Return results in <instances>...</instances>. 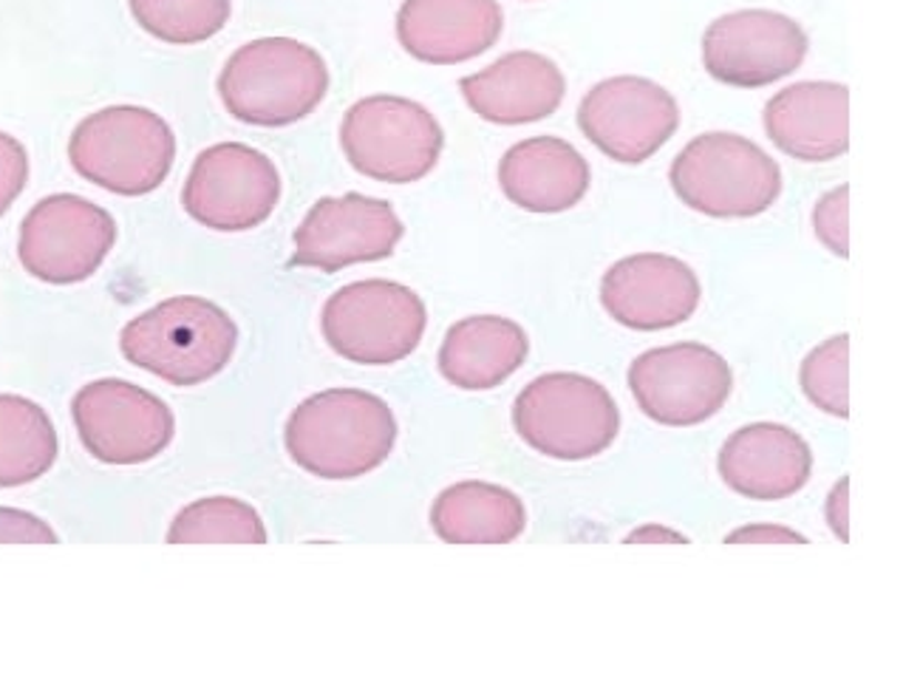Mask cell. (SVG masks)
<instances>
[{"label":"cell","mask_w":903,"mask_h":677,"mask_svg":"<svg viewBox=\"0 0 903 677\" xmlns=\"http://www.w3.org/2000/svg\"><path fill=\"white\" fill-rule=\"evenodd\" d=\"M808 32L771 9H742L717 18L702 34V65L731 89H764L804 63Z\"/></svg>","instance_id":"5bb4252c"},{"label":"cell","mask_w":903,"mask_h":677,"mask_svg":"<svg viewBox=\"0 0 903 677\" xmlns=\"http://www.w3.org/2000/svg\"><path fill=\"white\" fill-rule=\"evenodd\" d=\"M326 91V60L312 46L292 38L244 43L219 74V97L227 114L244 125H295L321 105Z\"/></svg>","instance_id":"3957f363"},{"label":"cell","mask_w":903,"mask_h":677,"mask_svg":"<svg viewBox=\"0 0 903 677\" xmlns=\"http://www.w3.org/2000/svg\"><path fill=\"white\" fill-rule=\"evenodd\" d=\"M824 519L841 545L850 542V476H841L824 499Z\"/></svg>","instance_id":"1f68e13d"},{"label":"cell","mask_w":903,"mask_h":677,"mask_svg":"<svg viewBox=\"0 0 903 677\" xmlns=\"http://www.w3.org/2000/svg\"><path fill=\"white\" fill-rule=\"evenodd\" d=\"M505 12L499 0H405L397 40L419 63L459 65L499 43Z\"/></svg>","instance_id":"ac0fdd59"},{"label":"cell","mask_w":903,"mask_h":677,"mask_svg":"<svg viewBox=\"0 0 903 677\" xmlns=\"http://www.w3.org/2000/svg\"><path fill=\"white\" fill-rule=\"evenodd\" d=\"M77 176L116 196H148L176 162L173 128L142 105H108L77 122L69 140Z\"/></svg>","instance_id":"277c9868"},{"label":"cell","mask_w":903,"mask_h":677,"mask_svg":"<svg viewBox=\"0 0 903 677\" xmlns=\"http://www.w3.org/2000/svg\"><path fill=\"white\" fill-rule=\"evenodd\" d=\"M459 91L485 122L527 125L556 114L567 94V80L538 51H510L487 69L461 77Z\"/></svg>","instance_id":"d6986e66"},{"label":"cell","mask_w":903,"mask_h":677,"mask_svg":"<svg viewBox=\"0 0 903 677\" xmlns=\"http://www.w3.org/2000/svg\"><path fill=\"white\" fill-rule=\"evenodd\" d=\"M623 545H689V536H682V533L674 531V527L655 525V522H649V525H643V527H638V531L629 533V536L623 538Z\"/></svg>","instance_id":"d6a6232c"},{"label":"cell","mask_w":903,"mask_h":677,"mask_svg":"<svg viewBox=\"0 0 903 677\" xmlns=\"http://www.w3.org/2000/svg\"><path fill=\"white\" fill-rule=\"evenodd\" d=\"M578 128L603 156L643 165L677 133L680 105L649 77H609L581 100Z\"/></svg>","instance_id":"4fadbf2b"},{"label":"cell","mask_w":903,"mask_h":677,"mask_svg":"<svg viewBox=\"0 0 903 677\" xmlns=\"http://www.w3.org/2000/svg\"><path fill=\"white\" fill-rule=\"evenodd\" d=\"M702 286L686 261L666 253L626 255L600 279V304L635 332L674 330L697 312Z\"/></svg>","instance_id":"2e32d148"},{"label":"cell","mask_w":903,"mask_h":677,"mask_svg":"<svg viewBox=\"0 0 903 677\" xmlns=\"http://www.w3.org/2000/svg\"><path fill=\"white\" fill-rule=\"evenodd\" d=\"M239 326L219 304L176 295L131 317L120 332V352L131 366L179 388L202 386L230 366Z\"/></svg>","instance_id":"7a4b0ae2"},{"label":"cell","mask_w":903,"mask_h":677,"mask_svg":"<svg viewBox=\"0 0 903 677\" xmlns=\"http://www.w3.org/2000/svg\"><path fill=\"white\" fill-rule=\"evenodd\" d=\"M281 173L244 142L204 148L182 188L184 213L215 233H246L278 208Z\"/></svg>","instance_id":"7c38bea8"},{"label":"cell","mask_w":903,"mask_h":677,"mask_svg":"<svg viewBox=\"0 0 903 677\" xmlns=\"http://www.w3.org/2000/svg\"><path fill=\"white\" fill-rule=\"evenodd\" d=\"M525 527L521 496L496 482H456L430 505V531L445 545H510Z\"/></svg>","instance_id":"603a6c76"},{"label":"cell","mask_w":903,"mask_h":677,"mask_svg":"<svg viewBox=\"0 0 903 677\" xmlns=\"http://www.w3.org/2000/svg\"><path fill=\"white\" fill-rule=\"evenodd\" d=\"M717 471L742 499L782 502L797 496L813 476V448L782 423L742 425L722 443Z\"/></svg>","instance_id":"e0dca14e"},{"label":"cell","mask_w":903,"mask_h":677,"mask_svg":"<svg viewBox=\"0 0 903 677\" xmlns=\"http://www.w3.org/2000/svg\"><path fill=\"white\" fill-rule=\"evenodd\" d=\"M348 165L374 182L410 184L428 176L445 148V131L428 108L408 97H363L341 122Z\"/></svg>","instance_id":"ba28073f"},{"label":"cell","mask_w":903,"mask_h":677,"mask_svg":"<svg viewBox=\"0 0 903 677\" xmlns=\"http://www.w3.org/2000/svg\"><path fill=\"white\" fill-rule=\"evenodd\" d=\"M266 525L250 502L207 496L182 507L168 531V545H266Z\"/></svg>","instance_id":"d4e9b609"},{"label":"cell","mask_w":903,"mask_h":677,"mask_svg":"<svg viewBox=\"0 0 903 677\" xmlns=\"http://www.w3.org/2000/svg\"><path fill=\"white\" fill-rule=\"evenodd\" d=\"M0 545H58V533L34 513L0 507Z\"/></svg>","instance_id":"f546056e"},{"label":"cell","mask_w":903,"mask_h":677,"mask_svg":"<svg viewBox=\"0 0 903 677\" xmlns=\"http://www.w3.org/2000/svg\"><path fill=\"white\" fill-rule=\"evenodd\" d=\"M773 145L799 162H833L850 148V89L828 80L793 83L762 114Z\"/></svg>","instance_id":"ffe728a7"},{"label":"cell","mask_w":903,"mask_h":677,"mask_svg":"<svg viewBox=\"0 0 903 677\" xmlns=\"http://www.w3.org/2000/svg\"><path fill=\"white\" fill-rule=\"evenodd\" d=\"M82 448L105 465H142L164 454L176 434L171 405L120 377L91 381L71 400Z\"/></svg>","instance_id":"8fae6325"},{"label":"cell","mask_w":903,"mask_h":677,"mask_svg":"<svg viewBox=\"0 0 903 677\" xmlns=\"http://www.w3.org/2000/svg\"><path fill=\"white\" fill-rule=\"evenodd\" d=\"M428 326L425 301L386 279L354 281L328 295L321 332L328 348L357 366H394L417 352Z\"/></svg>","instance_id":"52a82bcc"},{"label":"cell","mask_w":903,"mask_h":677,"mask_svg":"<svg viewBox=\"0 0 903 677\" xmlns=\"http://www.w3.org/2000/svg\"><path fill=\"white\" fill-rule=\"evenodd\" d=\"M29 182V153L14 137L0 131V219Z\"/></svg>","instance_id":"f1b7e54d"},{"label":"cell","mask_w":903,"mask_h":677,"mask_svg":"<svg viewBox=\"0 0 903 677\" xmlns=\"http://www.w3.org/2000/svg\"><path fill=\"white\" fill-rule=\"evenodd\" d=\"M626 383L640 412L666 428H694L726 408L731 363L706 343H669L629 363Z\"/></svg>","instance_id":"9c48e42d"},{"label":"cell","mask_w":903,"mask_h":677,"mask_svg":"<svg viewBox=\"0 0 903 677\" xmlns=\"http://www.w3.org/2000/svg\"><path fill=\"white\" fill-rule=\"evenodd\" d=\"M116 244V222L105 208L77 193H54L20 222L18 259L32 279L69 286L89 281Z\"/></svg>","instance_id":"30bf717a"},{"label":"cell","mask_w":903,"mask_h":677,"mask_svg":"<svg viewBox=\"0 0 903 677\" xmlns=\"http://www.w3.org/2000/svg\"><path fill=\"white\" fill-rule=\"evenodd\" d=\"M804 397L835 420L850 417V335H835L810 348L799 366Z\"/></svg>","instance_id":"4316f807"},{"label":"cell","mask_w":903,"mask_h":677,"mask_svg":"<svg viewBox=\"0 0 903 677\" xmlns=\"http://www.w3.org/2000/svg\"><path fill=\"white\" fill-rule=\"evenodd\" d=\"M850 188L841 184L815 202L813 233L839 259H850Z\"/></svg>","instance_id":"83f0119b"},{"label":"cell","mask_w":903,"mask_h":677,"mask_svg":"<svg viewBox=\"0 0 903 677\" xmlns=\"http://www.w3.org/2000/svg\"><path fill=\"white\" fill-rule=\"evenodd\" d=\"M397 417L383 397L363 388H326L290 414L284 445L292 463L317 479L372 474L397 445Z\"/></svg>","instance_id":"6da1fadb"},{"label":"cell","mask_w":903,"mask_h":677,"mask_svg":"<svg viewBox=\"0 0 903 677\" xmlns=\"http://www.w3.org/2000/svg\"><path fill=\"white\" fill-rule=\"evenodd\" d=\"M133 20L151 38L171 46H196L227 26L230 0H128Z\"/></svg>","instance_id":"484cf974"},{"label":"cell","mask_w":903,"mask_h":677,"mask_svg":"<svg viewBox=\"0 0 903 677\" xmlns=\"http://www.w3.org/2000/svg\"><path fill=\"white\" fill-rule=\"evenodd\" d=\"M674 196L711 219H753L777 204L782 168L748 137L711 131L694 137L669 168Z\"/></svg>","instance_id":"8992f818"},{"label":"cell","mask_w":903,"mask_h":677,"mask_svg":"<svg viewBox=\"0 0 903 677\" xmlns=\"http://www.w3.org/2000/svg\"><path fill=\"white\" fill-rule=\"evenodd\" d=\"M403 235V219L386 199L363 193L323 196L295 230L290 266L341 273L343 266L392 259Z\"/></svg>","instance_id":"9a60e30c"},{"label":"cell","mask_w":903,"mask_h":677,"mask_svg":"<svg viewBox=\"0 0 903 677\" xmlns=\"http://www.w3.org/2000/svg\"><path fill=\"white\" fill-rule=\"evenodd\" d=\"M592 171L584 153L558 137L521 140L499 162V188L527 213H564L589 193Z\"/></svg>","instance_id":"44dd1931"},{"label":"cell","mask_w":903,"mask_h":677,"mask_svg":"<svg viewBox=\"0 0 903 677\" xmlns=\"http://www.w3.org/2000/svg\"><path fill=\"white\" fill-rule=\"evenodd\" d=\"M513 428L536 454L584 463L612 448L620 408L609 388L589 374L547 372L518 392Z\"/></svg>","instance_id":"5b68a950"},{"label":"cell","mask_w":903,"mask_h":677,"mask_svg":"<svg viewBox=\"0 0 903 677\" xmlns=\"http://www.w3.org/2000/svg\"><path fill=\"white\" fill-rule=\"evenodd\" d=\"M726 545H808V536L793 527L759 522V525H742L728 533Z\"/></svg>","instance_id":"4dcf8cb0"},{"label":"cell","mask_w":903,"mask_h":677,"mask_svg":"<svg viewBox=\"0 0 903 677\" xmlns=\"http://www.w3.org/2000/svg\"><path fill=\"white\" fill-rule=\"evenodd\" d=\"M58 431L43 405L20 394H0V487L40 479L58 463Z\"/></svg>","instance_id":"cb8c5ba5"},{"label":"cell","mask_w":903,"mask_h":677,"mask_svg":"<svg viewBox=\"0 0 903 677\" xmlns=\"http://www.w3.org/2000/svg\"><path fill=\"white\" fill-rule=\"evenodd\" d=\"M530 355L521 323L501 315L461 317L445 332L436 366L461 392H490L510 381Z\"/></svg>","instance_id":"7402d4cb"}]
</instances>
